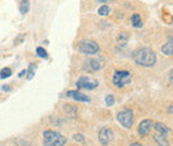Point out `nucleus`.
Here are the masks:
<instances>
[{"instance_id":"22","label":"nucleus","mask_w":173,"mask_h":146,"mask_svg":"<svg viewBox=\"0 0 173 146\" xmlns=\"http://www.w3.org/2000/svg\"><path fill=\"white\" fill-rule=\"evenodd\" d=\"M29 10V3H22V6H20V12L24 15V14H27Z\"/></svg>"},{"instance_id":"6","label":"nucleus","mask_w":173,"mask_h":146,"mask_svg":"<svg viewBox=\"0 0 173 146\" xmlns=\"http://www.w3.org/2000/svg\"><path fill=\"white\" fill-rule=\"evenodd\" d=\"M76 85H77L79 89H85V90H93L99 86V81L96 78L88 77V76H81L76 81Z\"/></svg>"},{"instance_id":"4","label":"nucleus","mask_w":173,"mask_h":146,"mask_svg":"<svg viewBox=\"0 0 173 146\" xmlns=\"http://www.w3.org/2000/svg\"><path fill=\"white\" fill-rule=\"evenodd\" d=\"M117 121H119V124L123 128L130 129L132 125H133V121H134L133 112L129 110V109H124V110L119 112V114H117Z\"/></svg>"},{"instance_id":"3","label":"nucleus","mask_w":173,"mask_h":146,"mask_svg":"<svg viewBox=\"0 0 173 146\" xmlns=\"http://www.w3.org/2000/svg\"><path fill=\"white\" fill-rule=\"evenodd\" d=\"M79 51L83 55L92 56V55H96L100 51V48H99V44L93 40H81L79 43Z\"/></svg>"},{"instance_id":"28","label":"nucleus","mask_w":173,"mask_h":146,"mask_svg":"<svg viewBox=\"0 0 173 146\" xmlns=\"http://www.w3.org/2000/svg\"><path fill=\"white\" fill-rule=\"evenodd\" d=\"M129 146H142L141 144H138V142H133V144H130Z\"/></svg>"},{"instance_id":"15","label":"nucleus","mask_w":173,"mask_h":146,"mask_svg":"<svg viewBox=\"0 0 173 146\" xmlns=\"http://www.w3.org/2000/svg\"><path fill=\"white\" fill-rule=\"evenodd\" d=\"M130 23H132V26L134 28H140L142 27V20H141V16L138 14H134L132 15V18H130Z\"/></svg>"},{"instance_id":"9","label":"nucleus","mask_w":173,"mask_h":146,"mask_svg":"<svg viewBox=\"0 0 173 146\" xmlns=\"http://www.w3.org/2000/svg\"><path fill=\"white\" fill-rule=\"evenodd\" d=\"M154 126V122L152 120H144V121H141L140 125H138V129H137V132H138V134H140L141 137H145V136H148L150 130H152V128Z\"/></svg>"},{"instance_id":"19","label":"nucleus","mask_w":173,"mask_h":146,"mask_svg":"<svg viewBox=\"0 0 173 146\" xmlns=\"http://www.w3.org/2000/svg\"><path fill=\"white\" fill-rule=\"evenodd\" d=\"M27 78L28 80H32L33 78V76H35V66H33V64L32 65H29V69L27 70Z\"/></svg>"},{"instance_id":"2","label":"nucleus","mask_w":173,"mask_h":146,"mask_svg":"<svg viewBox=\"0 0 173 146\" xmlns=\"http://www.w3.org/2000/svg\"><path fill=\"white\" fill-rule=\"evenodd\" d=\"M112 81L116 88H124L132 81V74L128 70H116L112 77Z\"/></svg>"},{"instance_id":"23","label":"nucleus","mask_w":173,"mask_h":146,"mask_svg":"<svg viewBox=\"0 0 173 146\" xmlns=\"http://www.w3.org/2000/svg\"><path fill=\"white\" fill-rule=\"evenodd\" d=\"M73 140H75V141H79V142H81V144H84V136H81V134H75V136H73Z\"/></svg>"},{"instance_id":"21","label":"nucleus","mask_w":173,"mask_h":146,"mask_svg":"<svg viewBox=\"0 0 173 146\" xmlns=\"http://www.w3.org/2000/svg\"><path fill=\"white\" fill-rule=\"evenodd\" d=\"M65 142H67V138L64 136H60V137H59V140L56 141V144H55L53 146H64Z\"/></svg>"},{"instance_id":"1","label":"nucleus","mask_w":173,"mask_h":146,"mask_svg":"<svg viewBox=\"0 0 173 146\" xmlns=\"http://www.w3.org/2000/svg\"><path fill=\"white\" fill-rule=\"evenodd\" d=\"M133 60L137 65L140 66H144V68H150L156 64L157 61V57H156V53L153 49L150 48H141V49H137V51L133 52Z\"/></svg>"},{"instance_id":"24","label":"nucleus","mask_w":173,"mask_h":146,"mask_svg":"<svg viewBox=\"0 0 173 146\" xmlns=\"http://www.w3.org/2000/svg\"><path fill=\"white\" fill-rule=\"evenodd\" d=\"M168 113H171V114H173V105H171L169 108H168Z\"/></svg>"},{"instance_id":"12","label":"nucleus","mask_w":173,"mask_h":146,"mask_svg":"<svg viewBox=\"0 0 173 146\" xmlns=\"http://www.w3.org/2000/svg\"><path fill=\"white\" fill-rule=\"evenodd\" d=\"M153 141L159 146H169V142H168V140H167V136L160 134V133H156V134L153 136Z\"/></svg>"},{"instance_id":"14","label":"nucleus","mask_w":173,"mask_h":146,"mask_svg":"<svg viewBox=\"0 0 173 146\" xmlns=\"http://www.w3.org/2000/svg\"><path fill=\"white\" fill-rule=\"evenodd\" d=\"M154 130L156 133H160V134H164V136H167L168 133L171 132V129L167 126V125H164L161 122H156L154 124Z\"/></svg>"},{"instance_id":"29","label":"nucleus","mask_w":173,"mask_h":146,"mask_svg":"<svg viewBox=\"0 0 173 146\" xmlns=\"http://www.w3.org/2000/svg\"><path fill=\"white\" fill-rule=\"evenodd\" d=\"M23 3H28V0H23Z\"/></svg>"},{"instance_id":"13","label":"nucleus","mask_w":173,"mask_h":146,"mask_svg":"<svg viewBox=\"0 0 173 146\" xmlns=\"http://www.w3.org/2000/svg\"><path fill=\"white\" fill-rule=\"evenodd\" d=\"M128 39H129V35L128 32H120L119 35H117V43L121 48H125L126 44H128Z\"/></svg>"},{"instance_id":"25","label":"nucleus","mask_w":173,"mask_h":146,"mask_svg":"<svg viewBox=\"0 0 173 146\" xmlns=\"http://www.w3.org/2000/svg\"><path fill=\"white\" fill-rule=\"evenodd\" d=\"M169 80L173 82V69L171 70V72H169Z\"/></svg>"},{"instance_id":"27","label":"nucleus","mask_w":173,"mask_h":146,"mask_svg":"<svg viewBox=\"0 0 173 146\" xmlns=\"http://www.w3.org/2000/svg\"><path fill=\"white\" fill-rule=\"evenodd\" d=\"M24 74H27V70H22V72H20V74H19V76H20V77H23Z\"/></svg>"},{"instance_id":"26","label":"nucleus","mask_w":173,"mask_h":146,"mask_svg":"<svg viewBox=\"0 0 173 146\" xmlns=\"http://www.w3.org/2000/svg\"><path fill=\"white\" fill-rule=\"evenodd\" d=\"M99 3H109V2H115V0H97Z\"/></svg>"},{"instance_id":"8","label":"nucleus","mask_w":173,"mask_h":146,"mask_svg":"<svg viewBox=\"0 0 173 146\" xmlns=\"http://www.w3.org/2000/svg\"><path fill=\"white\" fill-rule=\"evenodd\" d=\"M61 134L57 132H53V130H45L43 133V142L45 146H53L55 144H56V141L59 140V137H60Z\"/></svg>"},{"instance_id":"7","label":"nucleus","mask_w":173,"mask_h":146,"mask_svg":"<svg viewBox=\"0 0 173 146\" xmlns=\"http://www.w3.org/2000/svg\"><path fill=\"white\" fill-rule=\"evenodd\" d=\"M99 141L101 142V145H104V146L111 145L113 141V132L108 126L101 128L99 132Z\"/></svg>"},{"instance_id":"11","label":"nucleus","mask_w":173,"mask_h":146,"mask_svg":"<svg viewBox=\"0 0 173 146\" xmlns=\"http://www.w3.org/2000/svg\"><path fill=\"white\" fill-rule=\"evenodd\" d=\"M161 52L165 56H173V39L168 40L165 44L161 47Z\"/></svg>"},{"instance_id":"10","label":"nucleus","mask_w":173,"mask_h":146,"mask_svg":"<svg viewBox=\"0 0 173 146\" xmlns=\"http://www.w3.org/2000/svg\"><path fill=\"white\" fill-rule=\"evenodd\" d=\"M67 97H71V98L76 100V101L89 102V97L85 96V94H83V93H80V92H77V90H69V92H67Z\"/></svg>"},{"instance_id":"20","label":"nucleus","mask_w":173,"mask_h":146,"mask_svg":"<svg viewBox=\"0 0 173 146\" xmlns=\"http://www.w3.org/2000/svg\"><path fill=\"white\" fill-rule=\"evenodd\" d=\"M105 104H107L108 106H112L113 104H115V97H113L112 94H108L107 97H105Z\"/></svg>"},{"instance_id":"18","label":"nucleus","mask_w":173,"mask_h":146,"mask_svg":"<svg viewBox=\"0 0 173 146\" xmlns=\"http://www.w3.org/2000/svg\"><path fill=\"white\" fill-rule=\"evenodd\" d=\"M36 53H37V56L41 57V58H47V51H45L44 48H41V47H37L36 48Z\"/></svg>"},{"instance_id":"16","label":"nucleus","mask_w":173,"mask_h":146,"mask_svg":"<svg viewBox=\"0 0 173 146\" xmlns=\"http://www.w3.org/2000/svg\"><path fill=\"white\" fill-rule=\"evenodd\" d=\"M97 12H99L100 16H107V15H109V12H111V8H109L108 6H101Z\"/></svg>"},{"instance_id":"17","label":"nucleus","mask_w":173,"mask_h":146,"mask_svg":"<svg viewBox=\"0 0 173 146\" xmlns=\"http://www.w3.org/2000/svg\"><path fill=\"white\" fill-rule=\"evenodd\" d=\"M0 77L2 78H8L12 74V70H11V68H3L2 70H0Z\"/></svg>"},{"instance_id":"5","label":"nucleus","mask_w":173,"mask_h":146,"mask_svg":"<svg viewBox=\"0 0 173 146\" xmlns=\"http://www.w3.org/2000/svg\"><path fill=\"white\" fill-rule=\"evenodd\" d=\"M104 58L103 57H95V58H89V60L84 61L83 68L85 72H97V70L103 69L104 66Z\"/></svg>"}]
</instances>
